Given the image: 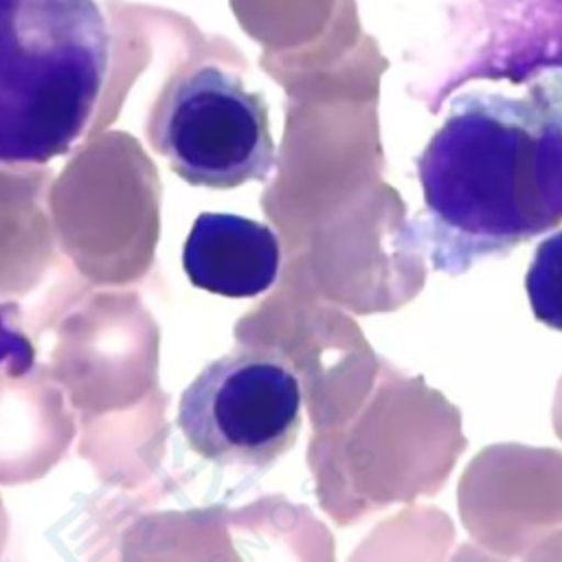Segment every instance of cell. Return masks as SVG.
Wrapping results in <instances>:
<instances>
[{
    "mask_svg": "<svg viewBox=\"0 0 562 562\" xmlns=\"http://www.w3.org/2000/svg\"><path fill=\"white\" fill-rule=\"evenodd\" d=\"M422 241L461 274L562 224V75L522 97L468 92L417 158Z\"/></svg>",
    "mask_w": 562,
    "mask_h": 562,
    "instance_id": "cell-1",
    "label": "cell"
},
{
    "mask_svg": "<svg viewBox=\"0 0 562 562\" xmlns=\"http://www.w3.org/2000/svg\"><path fill=\"white\" fill-rule=\"evenodd\" d=\"M108 68L110 31L94 0H0V167L68 154Z\"/></svg>",
    "mask_w": 562,
    "mask_h": 562,
    "instance_id": "cell-2",
    "label": "cell"
},
{
    "mask_svg": "<svg viewBox=\"0 0 562 562\" xmlns=\"http://www.w3.org/2000/svg\"><path fill=\"white\" fill-rule=\"evenodd\" d=\"M147 138L193 187L235 189L266 182L277 169L263 97L211 61L187 64L165 81L147 119Z\"/></svg>",
    "mask_w": 562,
    "mask_h": 562,
    "instance_id": "cell-3",
    "label": "cell"
},
{
    "mask_svg": "<svg viewBox=\"0 0 562 562\" xmlns=\"http://www.w3.org/2000/svg\"><path fill=\"white\" fill-rule=\"evenodd\" d=\"M301 406L299 378L281 351L237 347L182 391L176 422L202 459L263 470L294 446Z\"/></svg>",
    "mask_w": 562,
    "mask_h": 562,
    "instance_id": "cell-4",
    "label": "cell"
},
{
    "mask_svg": "<svg viewBox=\"0 0 562 562\" xmlns=\"http://www.w3.org/2000/svg\"><path fill=\"white\" fill-rule=\"evenodd\" d=\"M279 259L277 233L233 213L198 215L182 248L189 281L228 299H252L272 288Z\"/></svg>",
    "mask_w": 562,
    "mask_h": 562,
    "instance_id": "cell-5",
    "label": "cell"
},
{
    "mask_svg": "<svg viewBox=\"0 0 562 562\" xmlns=\"http://www.w3.org/2000/svg\"><path fill=\"white\" fill-rule=\"evenodd\" d=\"M487 46L468 77L525 81L540 68H562V0H494Z\"/></svg>",
    "mask_w": 562,
    "mask_h": 562,
    "instance_id": "cell-6",
    "label": "cell"
},
{
    "mask_svg": "<svg viewBox=\"0 0 562 562\" xmlns=\"http://www.w3.org/2000/svg\"><path fill=\"white\" fill-rule=\"evenodd\" d=\"M533 316L562 331V231L538 244L525 277Z\"/></svg>",
    "mask_w": 562,
    "mask_h": 562,
    "instance_id": "cell-7",
    "label": "cell"
},
{
    "mask_svg": "<svg viewBox=\"0 0 562 562\" xmlns=\"http://www.w3.org/2000/svg\"><path fill=\"white\" fill-rule=\"evenodd\" d=\"M13 305H0V367L11 375H26L33 369L35 347L11 323Z\"/></svg>",
    "mask_w": 562,
    "mask_h": 562,
    "instance_id": "cell-8",
    "label": "cell"
}]
</instances>
